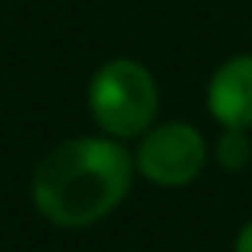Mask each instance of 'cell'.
<instances>
[{
    "label": "cell",
    "instance_id": "cell-1",
    "mask_svg": "<svg viewBox=\"0 0 252 252\" xmlns=\"http://www.w3.org/2000/svg\"><path fill=\"white\" fill-rule=\"evenodd\" d=\"M134 182V157L115 137H70L51 147L32 172V204L61 230L109 217Z\"/></svg>",
    "mask_w": 252,
    "mask_h": 252
},
{
    "label": "cell",
    "instance_id": "cell-2",
    "mask_svg": "<svg viewBox=\"0 0 252 252\" xmlns=\"http://www.w3.org/2000/svg\"><path fill=\"white\" fill-rule=\"evenodd\" d=\"M86 105L99 128L115 141L141 137L160 109L157 80L134 58H112L93 74L86 86Z\"/></svg>",
    "mask_w": 252,
    "mask_h": 252
},
{
    "label": "cell",
    "instance_id": "cell-3",
    "mask_svg": "<svg viewBox=\"0 0 252 252\" xmlns=\"http://www.w3.org/2000/svg\"><path fill=\"white\" fill-rule=\"evenodd\" d=\"M208 163V144L189 122L150 125L134 150V169L160 189H182L201 176Z\"/></svg>",
    "mask_w": 252,
    "mask_h": 252
},
{
    "label": "cell",
    "instance_id": "cell-4",
    "mask_svg": "<svg viewBox=\"0 0 252 252\" xmlns=\"http://www.w3.org/2000/svg\"><path fill=\"white\" fill-rule=\"evenodd\" d=\"M208 109L223 128L252 131V55H233L208 83Z\"/></svg>",
    "mask_w": 252,
    "mask_h": 252
},
{
    "label": "cell",
    "instance_id": "cell-5",
    "mask_svg": "<svg viewBox=\"0 0 252 252\" xmlns=\"http://www.w3.org/2000/svg\"><path fill=\"white\" fill-rule=\"evenodd\" d=\"M214 160L227 172H243L252 160L249 131L246 128H223V134L217 137V147H214Z\"/></svg>",
    "mask_w": 252,
    "mask_h": 252
},
{
    "label": "cell",
    "instance_id": "cell-6",
    "mask_svg": "<svg viewBox=\"0 0 252 252\" xmlns=\"http://www.w3.org/2000/svg\"><path fill=\"white\" fill-rule=\"evenodd\" d=\"M233 252H252V220H249V223H243V230L236 233Z\"/></svg>",
    "mask_w": 252,
    "mask_h": 252
}]
</instances>
